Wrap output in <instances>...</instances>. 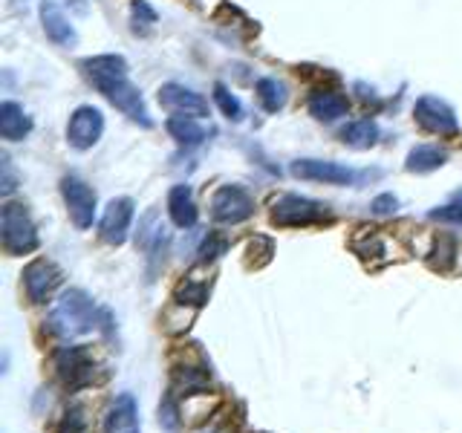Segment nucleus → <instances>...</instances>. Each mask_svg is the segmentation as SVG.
I'll return each mask as SVG.
<instances>
[{
    "label": "nucleus",
    "instance_id": "nucleus-1",
    "mask_svg": "<svg viewBox=\"0 0 462 433\" xmlns=\"http://www.w3.org/2000/svg\"><path fill=\"white\" fill-rule=\"evenodd\" d=\"M81 67L96 90L105 96L116 110H122L130 122H136L142 127L153 124L151 113L142 101L139 87L127 76V61L122 55H96V58H87Z\"/></svg>",
    "mask_w": 462,
    "mask_h": 433
},
{
    "label": "nucleus",
    "instance_id": "nucleus-2",
    "mask_svg": "<svg viewBox=\"0 0 462 433\" xmlns=\"http://www.w3.org/2000/svg\"><path fill=\"white\" fill-rule=\"evenodd\" d=\"M50 327L55 336H61V338H81V336H90V332L113 336V315L107 309L96 307V300L87 295L84 289H69L52 309Z\"/></svg>",
    "mask_w": 462,
    "mask_h": 433
},
{
    "label": "nucleus",
    "instance_id": "nucleus-3",
    "mask_svg": "<svg viewBox=\"0 0 462 433\" xmlns=\"http://www.w3.org/2000/svg\"><path fill=\"white\" fill-rule=\"evenodd\" d=\"M52 367H55L58 379H61V384L69 390H84V387H93V384L105 382V375H98L93 353L87 350L84 344L58 346L55 355H52Z\"/></svg>",
    "mask_w": 462,
    "mask_h": 433
},
{
    "label": "nucleus",
    "instance_id": "nucleus-4",
    "mask_svg": "<svg viewBox=\"0 0 462 433\" xmlns=\"http://www.w3.org/2000/svg\"><path fill=\"white\" fill-rule=\"evenodd\" d=\"M0 240H4L6 254H29L38 249V231L29 211L18 202H6L0 211Z\"/></svg>",
    "mask_w": 462,
    "mask_h": 433
},
{
    "label": "nucleus",
    "instance_id": "nucleus-5",
    "mask_svg": "<svg viewBox=\"0 0 462 433\" xmlns=\"http://www.w3.org/2000/svg\"><path fill=\"white\" fill-rule=\"evenodd\" d=\"M332 214L324 202H315L298 194H283L272 202V223L283 228H298V226H318L329 223Z\"/></svg>",
    "mask_w": 462,
    "mask_h": 433
},
{
    "label": "nucleus",
    "instance_id": "nucleus-6",
    "mask_svg": "<svg viewBox=\"0 0 462 433\" xmlns=\"http://www.w3.org/2000/svg\"><path fill=\"white\" fill-rule=\"evenodd\" d=\"M254 214V199L249 197V191L240 185H223L217 188L211 197V216L217 223L226 226H237L243 220H249Z\"/></svg>",
    "mask_w": 462,
    "mask_h": 433
},
{
    "label": "nucleus",
    "instance_id": "nucleus-7",
    "mask_svg": "<svg viewBox=\"0 0 462 433\" xmlns=\"http://www.w3.org/2000/svg\"><path fill=\"white\" fill-rule=\"evenodd\" d=\"M61 283H64V272L47 257H38L23 269V289H26V298L32 303L52 300V295L58 292Z\"/></svg>",
    "mask_w": 462,
    "mask_h": 433
},
{
    "label": "nucleus",
    "instance_id": "nucleus-8",
    "mask_svg": "<svg viewBox=\"0 0 462 433\" xmlns=\"http://www.w3.org/2000/svg\"><path fill=\"white\" fill-rule=\"evenodd\" d=\"M171 379H173L171 393L199 396L211 387V367L199 353H194V358H185L182 364H173Z\"/></svg>",
    "mask_w": 462,
    "mask_h": 433
},
{
    "label": "nucleus",
    "instance_id": "nucleus-9",
    "mask_svg": "<svg viewBox=\"0 0 462 433\" xmlns=\"http://www.w3.org/2000/svg\"><path fill=\"white\" fill-rule=\"evenodd\" d=\"M413 115H416V124L428 130V134H437V136H454L457 134V115L454 110L445 105L442 98L437 96H422L416 101L413 107Z\"/></svg>",
    "mask_w": 462,
    "mask_h": 433
},
{
    "label": "nucleus",
    "instance_id": "nucleus-10",
    "mask_svg": "<svg viewBox=\"0 0 462 433\" xmlns=\"http://www.w3.org/2000/svg\"><path fill=\"white\" fill-rule=\"evenodd\" d=\"M61 194L67 202V211L72 223L79 228H90L96 220V191L79 177H64L61 180Z\"/></svg>",
    "mask_w": 462,
    "mask_h": 433
},
{
    "label": "nucleus",
    "instance_id": "nucleus-11",
    "mask_svg": "<svg viewBox=\"0 0 462 433\" xmlns=\"http://www.w3.org/2000/svg\"><path fill=\"white\" fill-rule=\"evenodd\" d=\"M130 223H134V199L130 197L110 199V206L105 208V216L98 223V235L110 245H122L130 235Z\"/></svg>",
    "mask_w": 462,
    "mask_h": 433
},
{
    "label": "nucleus",
    "instance_id": "nucleus-12",
    "mask_svg": "<svg viewBox=\"0 0 462 433\" xmlns=\"http://www.w3.org/2000/svg\"><path fill=\"white\" fill-rule=\"evenodd\" d=\"M101 130H105V115L96 107H79L72 113V119L67 124V142L76 151H90L98 142Z\"/></svg>",
    "mask_w": 462,
    "mask_h": 433
},
{
    "label": "nucleus",
    "instance_id": "nucleus-13",
    "mask_svg": "<svg viewBox=\"0 0 462 433\" xmlns=\"http://www.w3.org/2000/svg\"><path fill=\"white\" fill-rule=\"evenodd\" d=\"M292 177L324 182V185H350L358 180L356 170L338 162H321V159H298V162H292Z\"/></svg>",
    "mask_w": 462,
    "mask_h": 433
},
{
    "label": "nucleus",
    "instance_id": "nucleus-14",
    "mask_svg": "<svg viewBox=\"0 0 462 433\" xmlns=\"http://www.w3.org/2000/svg\"><path fill=\"white\" fill-rule=\"evenodd\" d=\"M159 105L171 113H177V115H191V119L194 115L208 113L206 98L194 90H188V87H182V84H165L162 90H159Z\"/></svg>",
    "mask_w": 462,
    "mask_h": 433
},
{
    "label": "nucleus",
    "instance_id": "nucleus-15",
    "mask_svg": "<svg viewBox=\"0 0 462 433\" xmlns=\"http://www.w3.org/2000/svg\"><path fill=\"white\" fill-rule=\"evenodd\" d=\"M105 433H142L134 393H119L105 413Z\"/></svg>",
    "mask_w": 462,
    "mask_h": 433
},
{
    "label": "nucleus",
    "instance_id": "nucleus-16",
    "mask_svg": "<svg viewBox=\"0 0 462 433\" xmlns=\"http://www.w3.org/2000/svg\"><path fill=\"white\" fill-rule=\"evenodd\" d=\"M41 23H43V32L52 43L58 47H69L76 43V29L67 21V14L61 12V6L55 0H41Z\"/></svg>",
    "mask_w": 462,
    "mask_h": 433
},
{
    "label": "nucleus",
    "instance_id": "nucleus-17",
    "mask_svg": "<svg viewBox=\"0 0 462 433\" xmlns=\"http://www.w3.org/2000/svg\"><path fill=\"white\" fill-rule=\"evenodd\" d=\"M139 245L148 252L151 266H159V260H165V249H168V231L165 226L156 220V214L151 211L144 216V223L139 226Z\"/></svg>",
    "mask_w": 462,
    "mask_h": 433
},
{
    "label": "nucleus",
    "instance_id": "nucleus-18",
    "mask_svg": "<svg viewBox=\"0 0 462 433\" xmlns=\"http://www.w3.org/2000/svg\"><path fill=\"white\" fill-rule=\"evenodd\" d=\"M168 214L173 226L180 228H194L197 226V206H194V194L188 185H173L168 194Z\"/></svg>",
    "mask_w": 462,
    "mask_h": 433
},
{
    "label": "nucleus",
    "instance_id": "nucleus-19",
    "mask_svg": "<svg viewBox=\"0 0 462 433\" xmlns=\"http://www.w3.org/2000/svg\"><path fill=\"white\" fill-rule=\"evenodd\" d=\"M29 130H32V119L23 113V107L14 105V101H4L0 105V136L9 142H21Z\"/></svg>",
    "mask_w": 462,
    "mask_h": 433
},
{
    "label": "nucleus",
    "instance_id": "nucleus-20",
    "mask_svg": "<svg viewBox=\"0 0 462 433\" xmlns=\"http://www.w3.org/2000/svg\"><path fill=\"white\" fill-rule=\"evenodd\" d=\"M310 113L315 115L318 122H336L341 119V115H346V98L338 96V93H329V90H321V93H315L310 96Z\"/></svg>",
    "mask_w": 462,
    "mask_h": 433
},
{
    "label": "nucleus",
    "instance_id": "nucleus-21",
    "mask_svg": "<svg viewBox=\"0 0 462 433\" xmlns=\"http://www.w3.org/2000/svg\"><path fill=\"white\" fill-rule=\"evenodd\" d=\"M445 162H448V153L442 148H437V144H416V148L408 153L404 168L411 173H430V170L442 168Z\"/></svg>",
    "mask_w": 462,
    "mask_h": 433
},
{
    "label": "nucleus",
    "instance_id": "nucleus-22",
    "mask_svg": "<svg viewBox=\"0 0 462 433\" xmlns=\"http://www.w3.org/2000/svg\"><path fill=\"white\" fill-rule=\"evenodd\" d=\"M208 295H211V278H199L197 272H191L188 278L177 286V303H185V307H194V309H202L208 303Z\"/></svg>",
    "mask_w": 462,
    "mask_h": 433
},
{
    "label": "nucleus",
    "instance_id": "nucleus-23",
    "mask_svg": "<svg viewBox=\"0 0 462 433\" xmlns=\"http://www.w3.org/2000/svg\"><path fill=\"white\" fill-rule=\"evenodd\" d=\"M341 142L350 144V148H356V151H367L379 142V127H375V122H370V119L350 122V124L341 127Z\"/></svg>",
    "mask_w": 462,
    "mask_h": 433
},
{
    "label": "nucleus",
    "instance_id": "nucleus-24",
    "mask_svg": "<svg viewBox=\"0 0 462 433\" xmlns=\"http://www.w3.org/2000/svg\"><path fill=\"white\" fill-rule=\"evenodd\" d=\"M168 134L180 144H185V148H197V144L208 139L206 127L197 124L191 115H173V119H168Z\"/></svg>",
    "mask_w": 462,
    "mask_h": 433
},
{
    "label": "nucleus",
    "instance_id": "nucleus-25",
    "mask_svg": "<svg viewBox=\"0 0 462 433\" xmlns=\"http://www.w3.org/2000/svg\"><path fill=\"white\" fill-rule=\"evenodd\" d=\"M257 98L266 113H278L286 105V87L278 78H260L257 81Z\"/></svg>",
    "mask_w": 462,
    "mask_h": 433
},
{
    "label": "nucleus",
    "instance_id": "nucleus-26",
    "mask_svg": "<svg viewBox=\"0 0 462 433\" xmlns=\"http://www.w3.org/2000/svg\"><path fill=\"white\" fill-rule=\"evenodd\" d=\"M454 260H457V243H454V237H448V235L437 237V245H433V252L428 257L430 269L448 272V269L454 266Z\"/></svg>",
    "mask_w": 462,
    "mask_h": 433
},
{
    "label": "nucleus",
    "instance_id": "nucleus-27",
    "mask_svg": "<svg viewBox=\"0 0 462 433\" xmlns=\"http://www.w3.org/2000/svg\"><path fill=\"white\" fill-rule=\"evenodd\" d=\"M214 101H217V107L223 110V115H228L231 122H240L243 119V105L237 101V96L228 93L226 84H214Z\"/></svg>",
    "mask_w": 462,
    "mask_h": 433
},
{
    "label": "nucleus",
    "instance_id": "nucleus-28",
    "mask_svg": "<svg viewBox=\"0 0 462 433\" xmlns=\"http://www.w3.org/2000/svg\"><path fill=\"white\" fill-rule=\"evenodd\" d=\"M249 266H254V269H263L269 260H272V254H274V243L269 240V237H252L249 240Z\"/></svg>",
    "mask_w": 462,
    "mask_h": 433
},
{
    "label": "nucleus",
    "instance_id": "nucleus-29",
    "mask_svg": "<svg viewBox=\"0 0 462 433\" xmlns=\"http://www.w3.org/2000/svg\"><path fill=\"white\" fill-rule=\"evenodd\" d=\"M58 433H87V413L81 404H72L64 410L61 422H58Z\"/></svg>",
    "mask_w": 462,
    "mask_h": 433
},
{
    "label": "nucleus",
    "instance_id": "nucleus-30",
    "mask_svg": "<svg viewBox=\"0 0 462 433\" xmlns=\"http://www.w3.org/2000/svg\"><path fill=\"white\" fill-rule=\"evenodd\" d=\"M159 425H162L168 433H177L182 419H180V408H177V399H173V393H168L162 399V404H159Z\"/></svg>",
    "mask_w": 462,
    "mask_h": 433
},
{
    "label": "nucleus",
    "instance_id": "nucleus-31",
    "mask_svg": "<svg viewBox=\"0 0 462 433\" xmlns=\"http://www.w3.org/2000/svg\"><path fill=\"white\" fill-rule=\"evenodd\" d=\"M226 249H228V240L217 235V231H211V235L199 245V260H202V263H208V260L226 254Z\"/></svg>",
    "mask_w": 462,
    "mask_h": 433
},
{
    "label": "nucleus",
    "instance_id": "nucleus-32",
    "mask_svg": "<svg viewBox=\"0 0 462 433\" xmlns=\"http://www.w3.org/2000/svg\"><path fill=\"white\" fill-rule=\"evenodd\" d=\"M153 23H156V12L144 4V0H136V4H134V29H136V32H139V29L144 32V29H151Z\"/></svg>",
    "mask_w": 462,
    "mask_h": 433
},
{
    "label": "nucleus",
    "instance_id": "nucleus-33",
    "mask_svg": "<svg viewBox=\"0 0 462 433\" xmlns=\"http://www.w3.org/2000/svg\"><path fill=\"white\" fill-rule=\"evenodd\" d=\"M430 220H442V223H462V199H459V202H451V206L433 208V211H430Z\"/></svg>",
    "mask_w": 462,
    "mask_h": 433
},
{
    "label": "nucleus",
    "instance_id": "nucleus-34",
    "mask_svg": "<svg viewBox=\"0 0 462 433\" xmlns=\"http://www.w3.org/2000/svg\"><path fill=\"white\" fill-rule=\"evenodd\" d=\"M373 214H379V216H387V214H396L399 208V199L393 194H382V197H375L373 199Z\"/></svg>",
    "mask_w": 462,
    "mask_h": 433
},
{
    "label": "nucleus",
    "instance_id": "nucleus-35",
    "mask_svg": "<svg viewBox=\"0 0 462 433\" xmlns=\"http://www.w3.org/2000/svg\"><path fill=\"white\" fill-rule=\"evenodd\" d=\"M0 191H4L6 197L14 191V177H12V168H9L6 159H4V188H0Z\"/></svg>",
    "mask_w": 462,
    "mask_h": 433
},
{
    "label": "nucleus",
    "instance_id": "nucleus-36",
    "mask_svg": "<svg viewBox=\"0 0 462 433\" xmlns=\"http://www.w3.org/2000/svg\"><path fill=\"white\" fill-rule=\"evenodd\" d=\"M199 433H235V430H231V425H223V422H214V425H208V428H202Z\"/></svg>",
    "mask_w": 462,
    "mask_h": 433
}]
</instances>
